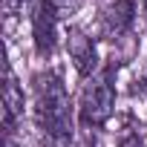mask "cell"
<instances>
[{"label": "cell", "instance_id": "cell-1", "mask_svg": "<svg viewBox=\"0 0 147 147\" xmlns=\"http://www.w3.org/2000/svg\"><path fill=\"white\" fill-rule=\"evenodd\" d=\"M35 124L52 147H66L72 141V101L66 95L61 72L46 69L35 75Z\"/></svg>", "mask_w": 147, "mask_h": 147}, {"label": "cell", "instance_id": "cell-2", "mask_svg": "<svg viewBox=\"0 0 147 147\" xmlns=\"http://www.w3.org/2000/svg\"><path fill=\"white\" fill-rule=\"evenodd\" d=\"M115 104V87H113V69L95 72L92 78H87L81 98H78V118L84 127H101L113 115Z\"/></svg>", "mask_w": 147, "mask_h": 147}, {"label": "cell", "instance_id": "cell-3", "mask_svg": "<svg viewBox=\"0 0 147 147\" xmlns=\"http://www.w3.org/2000/svg\"><path fill=\"white\" fill-rule=\"evenodd\" d=\"M58 9L52 0H35L32 9V40L40 58H49L58 46Z\"/></svg>", "mask_w": 147, "mask_h": 147}, {"label": "cell", "instance_id": "cell-4", "mask_svg": "<svg viewBox=\"0 0 147 147\" xmlns=\"http://www.w3.org/2000/svg\"><path fill=\"white\" fill-rule=\"evenodd\" d=\"M66 52H69L72 63H75L78 75H84V78L95 75V69H98V49H95V40L84 29H78V26L66 29Z\"/></svg>", "mask_w": 147, "mask_h": 147}, {"label": "cell", "instance_id": "cell-5", "mask_svg": "<svg viewBox=\"0 0 147 147\" xmlns=\"http://www.w3.org/2000/svg\"><path fill=\"white\" fill-rule=\"evenodd\" d=\"M133 18H136L133 0H115V3H110L101 12V18H98V35L107 38V40H115V38H121L133 26Z\"/></svg>", "mask_w": 147, "mask_h": 147}, {"label": "cell", "instance_id": "cell-6", "mask_svg": "<svg viewBox=\"0 0 147 147\" xmlns=\"http://www.w3.org/2000/svg\"><path fill=\"white\" fill-rule=\"evenodd\" d=\"M23 115V90L15 78V72L12 66H6V87H3V127L6 133L12 136L15 133V124L18 118Z\"/></svg>", "mask_w": 147, "mask_h": 147}, {"label": "cell", "instance_id": "cell-7", "mask_svg": "<svg viewBox=\"0 0 147 147\" xmlns=\"http://www.w3.org/2000/svg\"><path fill=\"white\" fill-rule=\"evenodd\" d=\"M52 3H55L58 15H61V18H66V15H72V12H78L84 0H52Z\"/></svg>", "mask_w": 147, "mask_h": 147}, {"label": "cell", "instance_id": "cell-8", "mask_svg": "<svg viewBox=\"0 0 147 147\" xmlns=\"http://www.w3.org/2000/svg\"><path fill=\"white\" fill-rule=\"evenodd\" d=\"M26 3H29V0H3V12H6V18L12 20V18H15V15H18Z\"/></svg>", "mask_w": 147, "mask_h": 147}, {"label": "cell", "instance_id": "cell-9", "mask_svg": "<svg viewBox=\"0 0 147 147\" xmlns=\"http://www.w3.org/2000/svg\"><path fill=\"white\" fill-rule=\"evenodd\" d=\"M118 147H144V141H141L138 136H127V138H121Z\"/></svg>", "mask_w": 147, "mask_h": 147}, {"label": "cell", "instance_id": "cell-10", "mask_svg": "<svg viewBox=\"0 0 147 147\" xmlns=\"http://www.w3.org/2000/svg\"><path fill=\"white\" fill-rule=\"evenodd\" d=\"M141 92H147V75L141 78Z\"/></svg>", "mask_w": 147, "mask_h": 147}, {"label": "cell", "instance_id": "cell-11", "mask_svg": "<svg viewBox=\"0 0 147 147\" xmlns=\"http://www.w3.org/2000/svg\"><path fill=\"white\" fill-rule=\"evenodd\" d=\"M144 15H147V0H144Z\"/></svg>", "mask_w": 147, "mask_h": 147}]
</instances>
